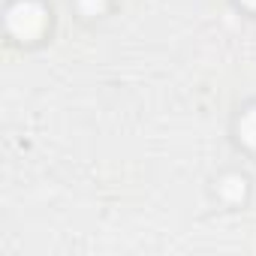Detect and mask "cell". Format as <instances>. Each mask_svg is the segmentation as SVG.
Segmentation results:
<instances>
[{
	"mask_svg": "<svg viewBox=\"0 0 256 256\" xmlns=\"http://www.w3.org/2000/svg\"><path fill=\"white\" fill-rule=\"evenodd\" d=\"M6 28L16 40L22 42H30L36 40L42 30H46V10L40 4H34V0H22V4H16L6 16Z\"/></svg>",
	"mask_w": 256,
	"mask_h": 256,
	"instance_id": "cell-1",
	"label": "cell"
},
{
	"mask_svg": "<svg viewBox=\"0 0 256 256\" xmlns=\"http://www.w3.org/2000/svg\"><path fill=\"white\" fill-rule=\"evenodd\" d=\"M244 193H247L244 178H238V175H226V178L220 181V196H223L226 202H241Z\"/></svg>",
	"mask_w": 256,
	"mask_h": 256,
	"instance_id": "cell-2",
	"label": "cell"
},
{
	"mask_svg": "<svg viewBox=\"0 0 256 256\" xmlns=\"http://www.w3.org/2000/svg\"><path fill=\"white\" fill-rule=\"evenodd\" d=\"M238 136L247 148H256V108L244 112L241 120H238Z\"/></svg>",
	"mask_w": 256,
	"mask_h": 256,
	"instance_id": "cell-3",
	"label": "cell"
},
{
	"mask_svg": "<svg viewBox=\"0 0 256 256\" xmlns=\"http://www.w3.org/2000/svg\"><path fill=\"white\" fill-rule=\"evenodd\" d=\"M102 6H106V0H78V10L84 16H96V12H102Z\"/></svg>",
	"mask_w": 256,
	"mask_h": 256,
	"instance_id": "cell-4",
	"label": "cell"
},
{
	"mask_svg": "<svg viewBox=\"0 0 256 256\" xmlns=\"http://www.w3.org/2000/svg\"><path fill=\"white\" fill-rule=\"evenodd\" d=\"M241 4H244V6H253V10H256V0H241Z\"/></svg>",
	"mask_w": 256,
	"mask_h": 256,
	"instance_id": "cell-5",
	"label": "cell"
}]
</instances>
